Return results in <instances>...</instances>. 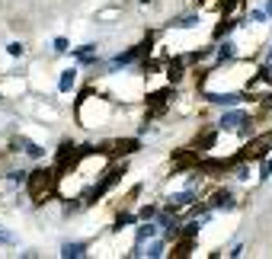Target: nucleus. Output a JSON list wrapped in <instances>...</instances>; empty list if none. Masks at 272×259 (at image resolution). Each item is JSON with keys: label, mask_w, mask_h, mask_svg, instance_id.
Wrapping results in <instances>:
<instances>
[{"label": "nucleus", "mask_w": 272, "mask_h": 259, "mask_svg": "<svg viewBox=\"0 0 272 259\" xmlns=\"http://www.w3.org/2000/svg\"><path fill=\"white\" fill-rule=\"evenodd\" d=\"M70 58H74L77 64H96L100 61V45L87 42V45H80V48H70Z\"/></svg>", "instance_id": "9d476101"}, {"label": "nucleus", "mask_w": 272, "mask_h": 259, "mask_svg": "<svg viewBox=\"0 0 272 259\" xmlns=\"http://www.w3.org/2000/svg\"><path fill=\"white\" fill-rule=\"evenodd\" d=\"M160 224H157V221H141V224H138V230H135V243L138 246H144L147 240H154V237H160Z\"/></svg>", "instance_id": "f8f14e48"}, {"label": "nucleus", "mask_w": 272, "mask_h": 259, "mask_svg": "<svg viewBox=\"0 0 272 259\" xmlns=\"http://www.w3.org/2000/svg\"><path fill=\"white\" fill-rule=\"evenodd\" d=\"M186 64H189V61L180 55V58H173V61L163 67V70H167V84H173V87H180V84H183V77H186Z\"/></svg>", "instance_id": "ddd939ff"}, {"label": "nucleus", "mask_w": 272, "mask_h": 259, "mask_svg": "<svg viewBox=\"0 0 272 259\" xmlns=\"http://www.w3.org/2000/svg\"><path fill=\"white\" fill-rule=\"evenodd\" d=\"M199 26V13H189V16H176L170 19V29H195Z\"/></svg>", "instance_id": "a211bd4d"}, {"label": "nucleus", "mask_w": 272, "mask_h": 259, "mask_svg": "<svg viewBox=\"0 0 272 259\" xmlns=\"http://www.w3.org/2000/svg\"><path fill=\"white\" fill-rule=\"evenodd\" d=\"M253 119H250V112L240 109V106H231L228 112H221V119H218V128L221 132H234V135H240V138H250L253 135Z\"/></svg>", "instance_id": "7ed1b4c3"}, {"label": "nucleus", "mask_w": 272, "mask_h": 259, "mask_svg": "<svg viewBox=\"0 0 272 259\" xmlns=\"http://www.w3.org/2000/svg\"><path fill=\"white\" fill-rule=\"evenodd\" d=\"M7 179L13 183V186H26V183H29V173H26V170H10Z\"/></svg>", "instance_id": "6ab92c4d"}, {"label": "nucleus", "mask_w": 272, "mask_h": 259, "mask_svg": "<svg viewBox=\"0 0 272 259\" xmlns=\"http://www.w3.org/2000/svg\"><path fill=\"white\" fill-rule=\"evenodd\" d=\"M0 99H4V96H0Z\"/></svg>", "instance_id": "cd10ccee"}, {"label": "nucleus", "mask_w": 272, "mask_h": 259, "mask_svg": "<svg viewBox=\"0 0 272 259\" xmlns=\"http://www.w3.org/2000/svg\"><path fill=\"white\" fill-rule=\"evenodd\" d=\"M125 170H128L125 163H112V167H106V170L100 173V179H96V183H93L90 189L84 192V205H96V202H100V198H103L106 192H112L115 186L122 183V176H125Z\"/></svg>", "instance_id": "f03ea898"}, {"label": "nucleus", "mask_w": 272, "mask_h": 259, "mask_svg": "<svg viewBox=\"0 0 272 259\" xmlns=\"http://www.w3.org/2000/svg\"><path fill=\"white\" fill-rule=\"evenodd\" d=\"M266 13H269V16H272V0H266Z\"/></svg>", "instance_id": "a878e982"}, {"label": "nucleus", "mask_w": 272, "mask_h": 259, "mask_svg": "<svg viewBox=\"0 0 272 259\" xmlns=\"http://www.w3.org/2000/svg\"><path fill=\"white\" fill-rule=\"evenodd\" d=\"M87 250H90L87 240H67V243L61 246V256H64V259H80V256H87Z\"/></svg>", "instance_id": "dca6fc26"}, {"label": "nucleus", "mask_w": 272, "mask_h": 259, "mask_svg": "<svg viewBox=\"0 0 272 259\" xmlns=\"http://www.w3.org/2000/svg\"><path fill=\"white\" fill-rule=\"evenodd\" d=\"M246 19H253V22H266V19H269V13H266V7H263V10H250V16H246Z\"/></svg>", "instance_id": "5701e85b"}, {"label": "nucleus", "mask_w": 272, "mask_h": 259, "mask_svg": "<svg viewBox=\"0 0 272 259\" xmlns=\"http://www.w3.org/2000/svg\"><path fill=\"white\" fill-rule=\"evenodd\" d=\"M208 205L215 211H234V208H237V198H234L231 189H215L208 195Z\"/></svg>", "instance_id": "1a4fd4ad"}, {"label": "nucleus", "mask_w": 272, "mask_h": 259, "mask_svg": "<svg viewBox=\"0 0 272 259\" xmlns=\"http://www.w3.org/2000/svg\"><path fill=\"white\" fill-rule=\"evenodd\" d=\"M237 42L234 39H221L215 45V58H218V64H231V61H237Z\"/></svg>", "instance_id": "9b49d317"}, {"label": "nucleus", "mask_w": 272, "mask_h": 259, "mask_svg": "<svg viewBox=\"0 0 272 259\" xmlns=\"http://www.w3.org/2000/svg\"><path fill=\"white\" fill-rule=\"evenodd\" d=\"M67 45H70V42L64 39V35H58V39H55V51H58V55H64V51H70Z\"/></svg>", "instance_id": "b1692460"}, {"label": "nucleus", "mask_w": 272, "mask_h": 259, "mask_svg": "<svg viewBox=\"0 0 272 259\" xmlns=\"http://www.w3.org/2000/svg\"><path fill=\"white\" fill-rule=\"evenodd\" d=\"M16 150H22V154L32 157V160H42V157H45V147L35 144V141H29L26 135H16Z\"/></svg>", "instance_id": "4468645a"}, {"label": "nucleus", "mask_w": 272, "mask_h": 259, "mask_svg": "<svg viewBox=\"0 0 272 259\" xmlns=\"http://www.w3.org/2000/svg\"><path fill=\"white\" fill-rule=\"evenodd\" d=\"M7 55L10 58H22V55H26V45H22V42H10L7 45Z\"/></svg>", "instance_id": "4be33fe9"}, {"label": "nucleus", "mask_w": 272, "mask_h": 259, "mask_svg": "<svg viewBox=\"0 0 272 259\" xmlns=\"http://www.w3.org/2000/svg\"><path fill=\"white\" fill-rule=\"evenodd\" d=\"M141 144H138V138H112V141H106L103 150L109 157H128V154H135Z\"/></svg>", "instance_id": "0eeeda50"}, {"label": "nucleus", "mask_w": 272, "mask_h": 259, "mask_svg": "<svg viewBox=\"0 0 272 259\" xmlns=\"http://www.w3.org/2000/svg\"><path fill=\"white\" fill-rule=\"evenodd\" d=\"M237 26H240V19H237V16H221V22L215 26V32H211V39H215V42L228 39V35H231L234 29H237Z\"/></svg>", "instance_id": "2eb2a0df"}, {"label": "nucleus", "mask_w": 272, "mask_h": 259, "mask_svg": "<svg viewBox=\"0 0 272 259\" xmlns=\"http://www.w3.org/2000/svg\"><path fill=\"white\" fill-rule=\"evenodd\" d=\"M266 176H272V157L263 163V170H259V179H266Z\"/></svg>", "instance_id": "393cba45"}, {"label": "nucleus", "mask_w": 272, "mask_h": 259, "mask_svg": "<svg viewBox=\"0 0 272 259\" xmlns=\"http://www.w3.org/2000/svg\"><path fill=\"white\" fill-rule=\"evenodd\" d=\"M151 51V35L144 42H138V45H132V48L128 51H122V55H115L109 64H106V70H109V74H115V70H122V67H128V64H135V61H141V58H144Z\"/></svg>", "instance_id": "20e7f679"}, {"label": "nucleus", "mask_w": 272, "mask_h": 259, "mask_svg": "<svg viewBox=\"0 0 272 259\" xmlns=\"http://www.w3.org/2000/svg\"><path fill=\"white\" fill-rule=\"evenodd\" d=\"M58 183H61V176H58L55 167H39V170H32V173H29V183H26L32 205H45V198H52V195L58 192Z\"/></svg>", "instance_id": "f257e3e1"}, {"label": "nucleus", "mask_w": 272, "mask_h": 259, "mask_svg": "<svg viewBox=\"0 0 272 259\" xmlns=\"http://www.w3.org/2000/svg\"><path fill=\"white\" fill-rule=\"evenodd\" d=\"M202 99L211 102V106H224V109H231V106H240L246 99L243 90H202Z\"/></svg>", "instance_id": "423d86ee"}, {"label": "nucleus", "mask_w": 272, "mask_h": 259, "mask_svg": "<svg viewBox=\"0 0 272 259\" xmlns=\"http://www.w3.org/2000/svg\"><path fill=\"white\" fill-rule=\"evenodd\" d=\"M195 202H199V192H195V189H189V186H186L183 192H170V195H167V208H173V211L192 208Z\"/></svg>", "instance_id": "6e6552de"}, {"label": "nucleus", "mask_w": 272, "mask_h": 259, "mask_svg": "<svg viewBox=\"0 0 272 259\" xmlns=\"http://www.w3.org/2000/svg\"><path fill=\"white\" fill-rule=\"evenodd\" d=\"M77 74H80L77 67H67V70H61V80H58V90H61V93H70V90L77 87Z\"/></svg>", "instance_id": "f3484780"}, {"label": "nucleus", "mask_w": 272, "mask_h": 259, "mask_svg": "<svg viewBox=\"0 0 272 259\" xmlns=\"http://www.w3.org/2000/svg\"><path fill=\"white\" fill-rule=\"evenodd\" d=\"M170 99H176L173 84H170V87H163V90L147 93V119H157V115L167 112V109H170Z\"/></svg>", "instance_id": "39448f33"}, {"label": "nucleus", "mask_w": 272, "mask_h": 259, "mask_svg": "<svg viewBox=\"0 0 272 259\" xmlns=\"http://www.w3.org/2000/svg\"><path fill=\"white\" fill-rule=\"evenodd\" d=\"M138 218L141 221H154V218H157V205H141L138 208Z\"/></svg>", "instance_id": "412c9836"}, {"label": "nucleus", "mask_w": 272, "mask_h": 259, "mask_svg": "<svg viewBox=\"0 0 272 259\" xmlns=\"http://www.w3.org/2000/svg\"><path fill=\"white\" fill-rule=\"evenodd\" d=\"M135 221H141L138 215H128V211H122L119 218H115V230H122V227H128V224H135Z\"/></svg>", "instance_id": "aec40b11"}, {"label": "nucleus", "mask_w": 272, "mask_h": 259, "mask_svg": "<svg viewBox=\"0 0 272 259\" xmlns=\"http://www.w3.org/2000/svg\"><path fill=\"white\" fill-rule=\"evenodd\" d=\"M269 64H272V48H269Z\"/></svg>", "instance_id": "bb28decb"}]
</instances>
